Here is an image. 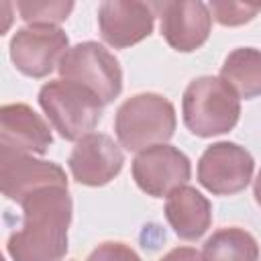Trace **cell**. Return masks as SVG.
<instances>
[{
  "label": "cell",
  "mask_w": 261,
  "mask_h": 261,
  "mask_svg": "<svg viewBox=\"0 0 261 261\" xmlns=\"http://www.w3.org/2000/svg\"><path fill=\"white\" fill-rule=\"evenodd\" d=\"M22 226L8 237L6 253L12 261H61L67 255L71 196L63 186L31 192L22 202Z\"/></svg>",
  "instance_id": "1"
},
{
  "label": "cell",
  "mask_w": 261,
  "mask_h": 261,
  "mask_svg": "<svg viewBox=\"0 0 261 261\" xmlns=\"http://www.w3.org/2000/svg\"><path fill=\"white\" fill-rule=\"evenodd\" d=\"M181 114L190 133L208 139L237 126L241 100L222 77L202 75L188 84L181 98Z\"/></svg>",
  "instance_id": "2"
},
{
  "label": "cell",
  "mask_w": 261,
  "mask_h": 261,
  "mask_svg": "<svg viewBox=\"0 0 261 261\" xmlns=\"http://www.w3.org/2000/svg\"><path fill=\"white\" fill-rule=\"evenodd\" d=\"M175 124L173 104L155 92H143L124 100L114 116V133L120 147L137 153L167 143L175 133Z\"/></svg>",
  "instance_id": "3"
},
{
  "label": "cell",
  "mask_w": 261,
  "mask_h": 261,
  "mask_svg": "<svg viewBox=\"0 0 261 261\" xmlns=\"http://www.w3.org/2000/svg\"><path fill=\"white\" fill-rule=\"evenodd\" d=\"M39 106L61 139L77 143L98 126L104 102L75 82L51 80L39 90Z\"/></svg>",
  "instance_id": "4"
},
{
  "label": "cell",
  "mask_w": 261,
  "mask_h": 261,
  "mask_svg": "<svg viewBox=\"0 0 261 261\" xmlns=\"http://www.w3.org/2000/svg\"><path fill=\"white\" fill-rule=\"evenodd\" d=\"M57 71L61 80L92 90L104 104H110L122 92V69L118 59L96 41H84L69 47Z\"/></svg>",
  "instance_id": "5"
},
{
  "label": "cell",
  "mask_w": 261,
  "mask_h": 261,
  "mask_svg": "<svg viewBox=\"0 0 261 261\" xmlns=\"http://www.w3.org/2000/svg\"><path fill=\"white\" fill-rule=\"evenodd\" d=\"M10 59L14 67L29 77H47L59 67L69 49V39L57 24H29L16 29L10 39Z\"/></svg>",
  "instance_id": "6"
},
{
  "label": "cell",
  "mask_w": 261,
  "mask_h": 261,
  "mask_svg": "<svg viewBox=\"0 0 261 261\" xmlns=\"http://www.w3.org/2000/svg\"><path fill=\"white\" fill-rule=\"evenodd\" d=\"M253 169V155L245 147L218 141L202 153L198 161V181L214 196H232L249 186Z\"/></svg>",
  "instance_id": "7"
},
{
  "label": "cell",
  "mask_w": 261,
  "mask_h": 261,
  "mask_svg": "<svg viewBox=\"0 0 261 261\" xmlns=\"http://www.w3.org/2000/svg\"><path fill=\"white\" fill-rule=\"evenodd\" d=\"M130 171L135 184L147 196L167 198L175 188L186 186L192 175V163L184 151L163 143L137 153Z\"/></svg>",
  "instance_id": "8"
},
{
  "label": "cell",
  "mask_w": 261,
  "mask_h": 261,
  "mask_svg": "<svg viewBox=\"0 0 261 261\" xmlns=\"http://www.w3.org/2000/svg\"><path fill=\"white\" fill-rule=\"evenodd\" d=\"M153 10L161 18V37L179 53L200 49L212 29V14L208 4L200 0H169L153 2Z\"/></svg>",
  "instance_id": "9"
},
{
  "label": "cell",
  "mask_w": 261,
  "mask_h": 261,
  "mask_svg": "<svg viewBox=\"0 0 261 261\" xmlns=\"http://www.w3.org/2000/svg\"><path fill=\"white\" fill-rule=\"evenodd\" d=\"M124 155L112 137L104 133H90L82 137L69 153L67 167L71 177L90 188L110 184L122 169Z\"/></svg>",
  "instance_id": "10"
},
{
  "label": "cell",
  "mask_w": 261,
  "mask_h": 261,
  "mask_svg": "<svg viewBox=\"0 0 261 261\" xmlns=\"http://www.w3.org/2000/svg\"><path fill=\"white\" fill-rule=\"evenodd\" d=\"M153 4L137 0H106L98 6V27L104 43L114 49H126L153 33Z\"/></svg>",
  "instance_id": "11"
},
{
  "label": "cell",
  "mask_w": 261,
  "mask_h": 261,
  "mask_svg": "<svg viewBox=\"0 0 261 261\" xmlns=\"http://www.w3.org/2000/svg\"><path fill=\"white\" fill-rule=\"evenodd\" d=\"M0 186L8 200L22 202L31 192L47 186L67 188V175L53 161L35 159L33 155L0 149Z\"/></svg>",
  "instance_id": "12"
},
{
  "label": "cell",
  "mask_w": 261,
  "mask_h": 261,
  "mask_svg": "<svg viewBox=\"0 0 261 261\" xmlns=\"http://www.w3.org/2000/svg\"><path fill=\"white\" fill-rule=\"evenodd\" d=\"M53 143L49 124L22 102L4 104L0 108V149L22 153V155H43Z\"/></svg>",
  "instance_id": "13"
},
{
  "label": "cell",
  "mask_w": 261,
  "mask_h": 261,
  "mask_svg": "<svg viewBox=\"0 0 261 261\" xmlns=\"http://www.w3.org/2000/svg\"><path fill=\"white\" fill-rule=\"evenodd\" d=\"M165 218L179 239L196 241L212 224V204L196 188L179 186L165 200Z\"/></svg>",
  "instance_id": "14"
},
{
  "label": "cell",
  "mask_w": 261,
  "mask_h": 261,
  "mask_svg": "<svg viewBox=\"0 0 261 261\" xmlns=\"http://www.w3.org/2000/svg\"><path fill=\"white\" fill-rule=\"evenodd\" d=\"M220 77L239 98L251 100L261 96V49L239 47L230 51L220 67Z\"/></svg>",
  "instance_id": "15"
},
{
  "label": "cell",
  "mask_w": 261,
  "mask_h": 261,
  "mask_svg": "<svg viewBox=\"0 0 261 261\" xmlns=\"http://www.w3.org/2000/svg\"><path fill=\"white\" fill-rule=\"evenodd\" d=\"M200 255L202 261H259V245L245 228L224 226L206 239Z\"/></svg>",
  "instance_id": "16"
},
{
  "label": "cell",
  "mask_w": 261,
  "mask_h": 261,
  "mask_svg": "<svg viewBox=\"0 0 261 261\" xmlns=\"http://www.w3.org/2000/svg\"><path fill=\"white\" fill-rule=\"evenodd\" d=\"M20 18L29 24H57L69 16L73 2L63 0H20L16 2Z\"/></svg>",
  "instance_id": "17"
},
{
  "label": "cell",
  "mask_w": 261,
  "mask_h": 261,
  "mask_svg": "<svg viewBox=\"0 0 261 261\" xmlns=\"http://www.w3.org/2000/svg\"><path fill=\"white\" fill-rule=\"evenodd\" d=\"M208 10L216 18V22H220L222 27H241L245 22H251L261 12V4L232 2V0H212L208 4Z\"/></svg>",
  "instance_id": "18"
},
{
  "label": "cell",
  "mask_w": 261,
  "mask_h": 261,
  "mask_svg": "<svg viewBox=\"0 0 261 261\" xmlns=\"http://www.w3.org/2000/svg\"><path fill=\"white\" fill-rule=\"evenodd\" d=\"M88 261H143V259L128 245L118 241H106L90 253Z\"/></svg>",
  "instance_id": "19"
},
{
  "label": "cell",
  "mask_w": 261,
  "mask_h": 261,
  "mask_svg": "<svg viewBox=\"0 0 261 261\" xmlns=\"http://www.w3.org/2000/svg\"><path fill=\"white\" fill-rule=\"evenodd\" d=\"M159 261H202V255L194 247H175Z\"/></svg>",
  "instance_id": "20"
},
{
  "label": "cell",
  "mask_w": 261,
  "mask_h": 261,
  "mask_svg": "<svg viewBox=\"0 0 261 261\" xmlns=\"http://www.w3.org/2000/svg\"><path fill=\"white\" fill-rule=\"evenodd\" d=\"M253 196H255L257 204L261 206V169H259V173L255 177V184H253Z\"/></svg>",
  "instance_id": "21"
}]
</instances>
